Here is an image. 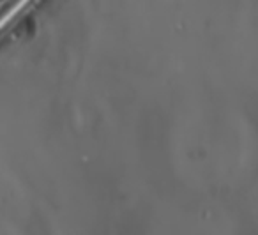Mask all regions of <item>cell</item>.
Instances as JSON below:
<instances>
[]
</instances>
